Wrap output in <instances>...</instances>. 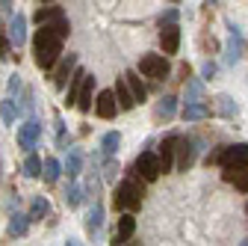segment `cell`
<instances>
[{"mask_svg": "<svg viewBox=\"0 0 248 246\" xmlns=\"http://www.w3.org/2000/svg\"><path fill=\"white\" fill-rule=\"evenodd\" d=\"M9 45H12V42H9V33H3V30H0V63H6V59L12 56V53H9Z\"/></svg>", "mask_w": 248, "mask_h": 246, "instance_id": "836d02e7", "label": "cell"}, {"mask_svg": "<svg viewBox=\"0 0 248 246\" xmlns=\"http://www.w3.org/2000/svg\"><path fill=\"white\" fill-rule=\"evenodd\" d=\"M39 137H42V122H39V119H27L24 125H21V131H18V148L33 155Z\"/></svg>", "mask_w": 248, "mask_h": 246, "instance_id": "52a82bcc", "label": "cell"}, {"mask_svg": "<svg viewBox=\"0 0 248 246\" xmlns=\"http://www.w3.org/2000/svg\"><path fill=\"white\" fill-rule=\"evenodd\" d=\"M18 92H21V74H12L9 77V98H15Z\"/></svg>", "mask_w": 248, "mask_h": 246, "instance_id": "e575fe53", "label": "cell"}, {"mask_svg": "<svg viewBox=\"0 0 248 246\" xmlns=\"http://www.w3.org/2000/svg\"><path fill=\"white\" fill-rule=\"evenodd\" d=\"M118 145H121V134H118V131H109V134H104V140H101V155H107V158H115Z\"/></svg>", "mask_w": 248, "mask_h": 246, "instance_id": "603a6c76", "label": "cell"}, {"mask_svg": "<svg viewBox=\"0 0 248 246\" xmlns=\"http://www.w3.org/2000/svg\"><path fill=\"white\" fill-rule=\"evenodd\" d=\"M180 116H183V122H201L210 116V107L207 104H189V107H183Z\"/></svg>", "mask_w": 248, "mask_h": 246, "instance_id": "d4e9b609", "label": "cell"}, {"mask_svg": "<svg viewBox=\"0 0 248 246\" xmlns=\"http://www.w3.org/2000/svg\"><path fill=\"white\" fill-rule=\"evenodd\" d=\"M92 92H95V77H86V86H83V92H80V101H77V107L83 110V113H89L92 110Z\"/></svg>", "mask_w": 248, "mask_h": 246, "instance_id": "484cf974", "label": "cell"}, {"mask_svg": "<svg viewBox=\"0 0 248 246\" xmlns=\"http://www.w3.org/2000/svg\"><path fill=\"white\" fill-rule=\"evenodd\" d=\"M74 71H77V53H68V56L59 63V69H56V74H53V83L62 89V86H65V80L74 77Z\"/></svg>", "mask_w": 248, "mask_h": 246, "instance_id": "4fadbf2b", "label": "cell"}, {"mask_svg": "<svg viewBox=\"0 0 248 246\" xmlns=\"http://www.w3.org/2000/svg\"><path fill=\"white\" fill-rule=\"evenodd\" d=\"M68 246H80V240L77 237H68Z\"/></svg>", "mask_w": 248, "mask_h": 246, "instance_id": "74e56055", "label": "cell"}, {"mask_svg": "<svg viewBox=\"0 0 248 246\" xmlns=\"http://www.w3.org/2000/svg\"><path fill=\"white\" fill-rule=\"evenodd\" d=\"M101 226H104V208H101V202H92V208L86 213V228H89L92 237H98L101 234Z\"/></svg>", "mask_w": 248, "mask_h": 246, "instance_id": "e0dca14e", "label": "cell"}, {"mask_svg": "<svg viewBox=\"0 0 248 246\" xmlns=\"http://www.w3.org/2000/svg\"><path fill=\"white\" fill-rule=\"evenodd\" d=\"M245 211H248V205H245Z\"/></svg>", "mask_w": 248, "mask_h": 246, "instance_id": "ab89813d", "label": "cell"}, {"mask_svg": "<svg viewBox=\"0 0 248 246\" xmlns=\"http://www.w3.org/2000/svg\"><path fill=\"white\" fill-rule=\"evenodd\" d=\"M160 48H163V53H177V48H180V27L177 24L160 27Z\"/></svg>", "mask_w": 248, "mask_h": 246, "instance_id": "8fae6325", "label": "cell"}, {"mask_svg": "<svg viewBox=\"0 0 248 246\" xmlns=\"http://www.w3.org/2000/svg\"><path fill=\"white\" fill-rule=\"evenodd\" d=\"M242 246H248V240H242Z\"/></svg>", "mask_w": 248, "mask_h": 246, "instance_id": "f35d334b", "label": "cell"}, {"mask_svg": "<svg viewBox=\"0 0 248 246\" xmlns=\"http://www.w3.org/2000/svg\"><path fill=\"white\" fill-rule=\"evenodd\" d=\"M95 113H98L101 119H115V113H118V98H115V89H104V92H98Z\"/></svg>", "mask_w": 248, "mask_h": 246, "instance_id": "ba28073f", "label": "cell"}, {"mask_svg": "<svg viewBox=\"0 0 248 246\" xmlns=\"http://www.w3.org/2000/svg\"><path fill=\"white\" fill-rule=\"evenodd\" d=\"M30 213H12L9 217V226H6V234L9 237H24L27 234V228H30Z\"/></svg>", "mask_w": 248, "mask_h": 246, "instance_id": "d6986e66", "label": "cell"}, {"mask_svg": "<svg viewBox=\"0 0 248 246\" xmlns=\"http://www.w3.org/2000/svg\"><path fill=\"white\" fill-rule=\"evenodd\" d=\"M24 39H27V18H24L21 12H15V15L9 18V42L21 48Z\"/></svg>", "mask_w": 248, "mask_h": 246, "instance_id": "9a60e30c", "label": "cell"}, {"mask_svg": "<svg viewBox=\"0 0 248 246\" xmlns=\"http://www.w3.org/2000/svg\"><path fill=\"white\" fill-rule=\"evenodd\" d=\"M80 166H83L80 151L71 148V151H68V160H65V172H68V178H77V175H80Z\"/></svg>", "mask_w": 248, "mask_h": 246, "instance_id": "83f0119b", "label": "cell"}, {"mask_svg": "<svg viewBox=\"0 0 248 246\" xmlns=\"http://www.w3.org/2000/svg\"><path fill=\"white\" fill-rule=\"evenodd\" d=\"M115 98H118V110H133L136 107V98H133V92L127 89V83H124V77L115 80Z\"/></svg>", "mask_w": 248, "mask_h": 246, "instance_id": "ffe728a7", "label": "cell"}, {"mask_svg": "<svg viewBox=\"0 0 248 246\" xmlns=\"http://www.w3.org/2000/svg\"><path fill=\"white\" fill-rule=\"evenodd\" d=\"M0 116H3L6 125H12V122L18 119V107H15V98H6L3 104H0Z\"/></svg>", "mask_w": 248, "mask_h": 246, "instance_id": "1f68e13d", "label": "cell"}, {"mask_svg": "<svg viewBox=\"0 0 248 246\" xmlns=\"http://www.w3.org/2000/svg\"><path fill=\"white\" fill-rule=\"evenodd\" d=\"M133 172H136L142 181H157V178H160V172H163L160 158L154 155V151H142V155L136 158V163H133Z\"/></svg>", "mask_w": 248, "mask_h": 246, "instance_id": "5b68a950", "label": "cell"}, {"mask_svg": "<svg viewBox=\"0 0 248 246\" xmlns=\"http://www.w3.org/2000/svg\"><path fill=\"white\" fill-rule=\"evenodd\" d=\"M42 169H45V163H42L36 155H30V158L24 160V169H21V172H24L27 178H39V175H42Z\"/></svg>", "mask_w": 248, "mask_h": 246, "instance_id": "f1b7e54d", "label": "cell"}, {"mask_svg": "<svg viewBox=\"0 0 248 246\" xmlns=\"http://www.w3.org/2000/svg\"><path fill=\"white\" fill-rule=\"evenodd\" d=\"M195 145H198V140H183L180 137V142H177V169L180 172H186L192 163H195Z\"/></svg>", "mask_w": 248, "mask_h": 246, "instance_id": "30bf717a", "label": "cell"}, {"mask_svg": "<svg viewBox=\"0 0 248 246\" xmlns=\"http://www.w3.org/2000/svg\"><path fill=\"white\" fill-rule=\"evenodd\" d=\"M33 53H36V66L39 69H53L56 59L62 53V39L53 33V30H39L36 39H33Z\"/></svg>", "mask_w": 248, "mask_h": 246, "instance_id": "6da1fadb", "label": "cell"}, {"mask_svg": "<svg viewBox=\"0 0 248 246\" xmlns=\"http://www.w3.org/2000/svg\"><path fill=\"white\" fill-rule=\"evenodd\" d=\"M177 142H180V137H166L163 140V145H160V166H163V172H169L171 169V163H174V151H177Z\"/></svg>", "mask_w": 248, "mask_h": 246, "instance_id": "5bb4252c", "label": "cell"}, {"mask_svg": "<svg viewBox=\"0 0 248 246\" xmlns=\"http://www.w3.org/2000/svg\"><path fill=\"white\" fill-rule=\"evenodd\" d=\"M201 92H204V83L198 80V77H192L189 83H186V104L183 107H189V104H201Z\"/></svg>", "mask_w": 248, "mask_h": 246, "instance_id": "cb8c5ba5", "label": "cell"}, {"mask_svg": "<svg viewBox=\"0 0 248 246\" xmlns=\"http://www.w3.org/2000/svg\"><path fill=\"white\" fill-rule=\"evenodd\" d=\"M174 113H177V98L174 95H163L160 104L154 107V119H157V122H171Z\"/></svg>", "mask_w": 248, "mask_h": 246, "instance_id": "2e32d148", "label": "cell"}, {"mask_svg": "<svg viewBox=\"0 0 248 246\" xmlns=\"http://www.w3.org/2000/svg\"><path fill=\"white\" fill-rule=\"evenodd\" d=\"M0 15H15L12 12V3H0Z\"/></svg>", "mask_w": 248, "mask_h": 246, "instance_id": "8d00e7d4", "label": "cell"}, {"mask_svg": "<svg viewBox=\"0 0 248 246\" xmlns=\"http://www.w3.org/2000/svg\"><path fill=\"white\" fill-rule=\"evenodd\" d=\"M228 30H231V39H228V48H225V59L233 66V63H239V56H242V33H239L236 24H228Z\"/></svg>", "mask_w": 248, "mask_h": 246, "instance_id": "7c38bea8", "label": "cell"}, {"mask_svg": "<svg viewBox=\"0 0 248 246\" xmlns=\"http://www.w3.org/2000/svg\"><path fill=\"white\" fill-rule=\"evenodd\" d=\"M142 196H145V187H142V181L136 178V175H130V178H124L118 187H115V196H112V205L118 208V211H136L139 205H142Z\"/></svg>", "mask_w": 248, "mask_h": 246, "instance_id": "7a4b0ae2", "label": "cell"}, {"mask_svg": "<svg viewBox=\"0 0 248 246\" xmlns=\"http://www.w3.org/2000/svg\"><path fill=\"white\" fill-rule=\"evenodd\" d=\"M139 74H145L151 80H166L169 77V59L163 53H145L139 59Z\"/></svg>", "mask_w": 248, "mask_h": 246, "instance_id": "277c9868", "label": "cell"}, {"mask_svg": "<svg viewBox=\"0 0 248 246\" xmlns=\"http://www.w3.org/2000/svg\"><path fill=\"white\" fill-rule=\"evenodd\" d=\"M36 21H39L45 30H53L59 39H65V36L71 33V24H68L65 12H62V6H45V9H39V12H36Z\"/></svg>", "mask_w": 248, "mask_h": 246, "instance_id": "3957f363", "label": "cell"}, {"mask_svg": "<svg viewBox=\"0 0 248 246\" xmlns=\"http://www.w3.org/2000/svg\"><path fill=\"white\" fill-rule=\"evenodd\" d=\"M86 71L83 69H77L74 71V77H71V86H68V95H65V104L68 107H77V101H80V92H83V86H86Z\"/></svg>", "mask_w": 248, "mask_h": 246, "instance_id": "ac0fdd59", "label": "cell"}, {"mask_svg": "<svg viewBox=\"0 0 248 246\" xmlns=\"http://www.w3.org/2000/svg\"><path fill=\"white\" fill-rule=\"evenodd\" d=\"M83 187H80V184H68V187H65V205L68 208H77L80 202H83Z\"/></svg>", "mask_w": 248, "mask_h": 246, "instance_id": "f546056e", "label": "cell"}, {"mask_svg": "<svg viewBox=\"0 0 248 246\" xmlns=\"http://www.w3.org/2000/svg\"><path fill=\"white\" fill-rule=\"evenodd\" d=\"M59 172H62V166H59V160H56V158H47V160H45V169H42V175H45V181H47V184H53V181L59 178Z\"/></svg>", "mask_w": 248, "mask_h": 246, "instance_id": "4dcf8cb0", "label": "cell"}, {"mask_svg": "<svg viewBox=\"0 0 248 246\" xmlns=\"http://www.w3.org/2000/svg\"><path fill=\"white\" fill-rule=\"evenodd\" d=\"M136 231V220H133V213H121L118 217V226H115V237H112V246H124Z\"/></svg>", "mask_w": 248, "mask_h": 246, "instance_id": "9c48e42d", "label": "cell"}, {"mask_svg": "<svg viewBox=\"0 0 248 246\" xmlns=\"http://www.w3.org/2000/svg\"><path fill=\"white\" fill-rule=\"evenodd\" d=\"M219 113H222L225 119H233V116L239 113V104H236L233 98H228V95H222V98H219Z\"/></svg>", "mask_w": 248, "mask_h": 246, "instance_id": "d6a6232c", "label": "cell"}, {"mask_svg": "<svg viewBox=\"0 0 248 246\" xmlns=\"http://www.w3.org/2000/svg\"><path fill=\"white\" fill-rule=\"evenodd\" d=\"M222 178H225L228 184H233L239 193H248V169H225Z\"/></svg>", "mask_w": 248, "mask_h": 246, "instance_id": "44dd1931", "label": "cell"}, {"mask_svg": "<svg viewBox=\"0 0 248 246\" xmlns=\"http://www.w3.org/2000/svg\"><path fill=\"white\" fill-rule=\"evenodd\" d=\"M47 213H50L47 199H45V196H36V199H33V208H30V220H45Z\"/></svg>", "mask_w": 248, "mask_h": 246, "instance_id": "4316f807", "label": "cell"}, {"mask_svg": "<svg viewBox=\"0 0 248 246\" xmlns=\"http://www.w3.org/2000/svg\"><path fill=\"white\" fill-rule=\"evenodd\" d=\"M124 83H127V89L133 92L136 104H142V101H145V95H148V89H145V83L139 80V74H136V71H127V74H124Z\"/></svg>", "mask_w": 248, "mask_h": 246, "instance_id": "7402d4cb", "label": "cell"}, {"mask_svg": "<svg viewBox=\"0 0 248 246\" xmlns=\"http://www.w3.org/2000/svg\"><path fill=\"white\" fill-rule=\"evenodd\" d=\"M225 169H248V142H236V145H225L222 160Z\"/></svg>", "mask_w": 248, "mask_h": 246, "instance_id": "8992f818", "label": "cell"}, {"mask_svg": "<svg viewBox=\"0 0 248 246\" xmlns=\"http://www.w3.org/2000/svg\"><path fill=\"white\" fill-rule=\"evenodd\" d=\"M201 74H204V77H213V74H216V63H213V59H207V63L201 66Z\"/></svg>", "mask_w": 248, "mask_h": 246, "instance_id": "d590c367", "label": "cell"}]
</instances>
